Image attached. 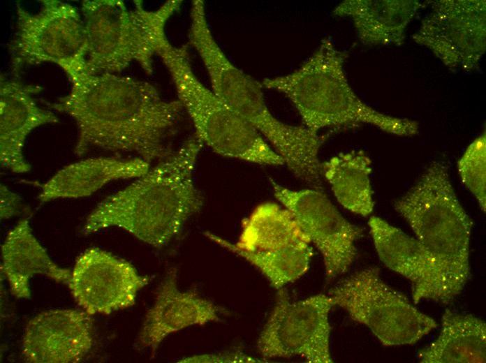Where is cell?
<instances>
[{"instance_id":"8","label":"cell","mask_w":486,"mask_h":363,"mask_svg":"<svg viewBox=\"0 0 486 363\" xmlns=\"http://www.w3.org/2000/svg\"><path fill=\"white\" fill-rule=\"evenodd\" d=\"M327 295L334 305L367 327L385 346L413 344L437 327L433 318L386 284L376 267L355 272Z\"/></svg>"},{"instance_id":"16","label":"cell","mask_w":486,"mask_h":363,"mask_svg":"<svg viewBox=\"0 0 486 363\" xmlns=\"http://www.w3.org/2000/svg\"><path fill=\"white\" fill-rule=\"evenodd\" d=\"M368 225L382 262L411 282L413 302L431 299L435 263L429 253L416 238L380 217L371 216Z\"/></svg>"},{"instance_id":"4","label":"cell","mask_w":486,"mask_h":363,"mask_svg":"<svg viewBox=\"0 0 486 363\" xmlns=\"http://www.w3.org/2000/svg\"><path fill=\"white\" fill-rule=\"evenodd\" d=\"M190 17L189 43L204 64L214 93L262 135L296 177L311 173L318 165L324 137L276 118L265 101L262 84L233 64L221 49L205 8L193 7Z\"/></svg>"},{"instance_id":"24","label":"cell","mask_w":486,"mask_h":363,"mask_svg":"<svg viewBox=\"0 0 486 363\" xmlns=\"http://www.w3.org/2000/svg\"><path fill=\"white\" fill-rule=\"evenodd\" d=\"M0 217L1 220L17 216L25 209L20 196L2 184H1L0 187Z\"/></svg>"},{"instance_id":"20","label":"cell","mask_w":486,"mask_h":363,"mask_svg":"<svg viewBox=\"0 0 486 363\" xmlns=\"http://www.w3.org/2000/svg\"><path fill=\"white\" fill-rule=\"evenodd\" d=\"M371 159L363 151L341 153L321 163L322 176L337 201L351 212L367 216L374 210Z\"/></svg>"},{"instance_id":"22","label":"cell","mask_w":486,"mask_h":363,"mask_svg":"<svg viewBox=\"0 0 486 363\" xmlns=\"http://www.w3.org/2000/svg\"><path fill=\"white\" fill-rule=\"evenodd\" d=\"M205 235L256 267L278 290L302 276L308 271L314 255L311 244L304 241L273 251H246L212 232H206Z\"/></svg>"},{"instance_id":"23","label":"cell","mask_w":486,"mask_h":363,"mask_svg":"<svg viewBox=\"0 0 486 363\" xmlns=\"http://www.w3.org/2000/svg\"><path fill=\"white\" fill-rule=\"evenodd\" d=\"M462 183L478 202L480 209L486 208L485 137L476 139L467 148L457 164Z\"/></svg>"},{"instance_id":"13","label":"cell","mask_w":486,"mask_h":363,"mask_svg":"<svg viewBox=\"0 0 486 363\" xmlns=\"http://www.w3.org/2000/svg\"><path fill=\"white\" fill-rule=\"evenodd\" d=\"M93 325L86 311L54 309L31 319L24 329L22 355L31 363H71L91 350Z\"/></svg>"},{"instance_id":"7","label":"cell","mask_w":486,"mask_h":363,"mask_svg":"<svg viewBox=\"0 0 486 363\" xmlns=\"http://www.w3.org/2000/svg\"><path fill=\"white\" fill-rule=\"evenodd\" d=\"M157 55L169 71L177 100L203 145L228 158L264 165H284L282 158L249 121L198 79L185 46H174L168 40Z\"/></svg>"},{"instance_id":"17","label":"cell","mask_w":486,"mask_h":363,"mask_svg":"<svg viewBox=\"0 0 486 363\" xmlns=\"http://www.w3.org/2000/svg\"><path fill=\"white\" fill-rule=\"evenodd\" d=\"M149 169V163L138 157L87 158L59 170L41 186L38 200L45 202L89 196L112 181L138 178Z\"/></svg>"},{"instance_id":"15","label":"cell","mask_w":486,"mask_h":363,"mask_svg":"<svg viewBox=\"0 0 486 363\" xmlns=\"http://www.w3.org/2000/svg\"><path fill=\"white\" fill-rule=\"evenodd\" d=\"M219 309L193 291H181L177 270L168 273L145 318L138 336L144 348L154 353L169 334L192 325L220 320Z\"/></svg>"},{"instance_id":"11","label":"cell","mask_w":486,"mask_h":363,"mask_svg":"<svg viewBox=\"0 0 486 363\" xmlns=\"http://www.w3.org/2000/svg\"><path fill=\"white\" fill-rule=\"evenodd\" d=\"M274 195L294 216L321 253L328 280L346 273L357 255L363 230L346 220L322 189L288 188L270 178Z\"/></svg>"},{"instance_id":"14","label":"cell","mask_w":486,"mask_h":363,"mask_svg":"<svg viewBox=\"0 0 486 363\" xmlns=\"http://www.w3.org/2000/svg\"><path fill=\"white\" fill-rule=\"evenodd\" d=\"M41 90L38 85L1 77L0 161L1 167L15 173L31 170L23 155L29 133L38 126L59 121L52 112L36 103L34 95Z\"/></svg>"},{"instance_id":"12","label":"cell","mask_w":486,"mask_h":363,"mask_svg":"<svg viewBox=\"0 0 486 363\" xmlns=\"http://www.w3.org/2000/svg\"><path fill=\"white\" fill-rule=\"evenodd\" d=\"M148 281L129 262L90 248L78 258L68 286L87 313L109 314L133 306L138 292Z\"/></svg>"},{"instance_id":"5","label":"cell","mask_w":486,"mask_h":363,"mask_svg":"<svg viewBox=\"0 0 486 363\" xmlns=\"http://www.w3.org/2000/svg\"><path fill=\"white\" fill-rule=\"evenodd\" d=\"M344 57L324 39L312 54L288 74L265 78L263 87L284 95L303 126L315 133L323 128L355 123L374 125L398 135H412L413 121L381 114L353 93L343 69Z\"/></svg>"},{"instance_id":"10","label":"cell","mask_w":486,"mask_h":363,"mask_svg":"<svg viewBox=\"0 0 486 363\" xmlns=\"http://www.w3.org/2000/svg\"><path fill=\"white\" fill-rule=\"evenodd\" d=\"M334 305L329 295L293 301L279 290L257 346L265 359L300 357L310 363H331L329 313Z\"/></svg>"},{"instance_id":"18","label":"cell","mask_w":486,"mask_h":363,"mask_svg":"<svg viewBox=\"0 0 486 363\" xmlns=\"http://www.w3.org/2000/svg\"><path fill=\"white\" fill-rule=\"evenodd\" d=\"M1 269L17 298L29 299V279L43 274L57 282L68 285L71 272L60 267L48 255L34 235L27 219L11 229L1 246Z\"/></svg>"},{"instance_id":"19","label":"cell","mask_w":486,"mask_h":363,"mask_svg":"<svg viewBox=\"0 0 486 363\" xmlns=\"http://www.w3.org/2000/svg\"><path fill=\"white\" fill-rule=\"evenodd\" d=\"M438 338L418 353L422 363H485V323L470 314L446 310Z\"/></svg>"},{"instance_id":"9","label":"cell","mask_w":486,"mask_h":363,"mask_svg":"<svg viewBox=\"0 0 486 363\" xmlns=\"http://www.w3.org/2000/svg\"><path fill=\"white\" fill-rule=\"evenodd\" d=\"M36 13L17 6V28L9 45L14 70L24 65L53 63L69 77L84 71L87 40L84 24L73 5L44 0Z\"/></svg>"},{"instance_id":"3","label":"cell","mask_w":486,"mask_h":363,"mask_svg":"<svg viewBox=\"0 0 486 363\" xmlns=\"http://www.w3.org/2000/svg\"><path fill=\"white\" fill-rule=\"evenodd\" d=\"M394 207L434 260L431 299L449 303L470 276L473 222L455 194L447 166L432 163Z\"/></svg>"},{"instance_id":"21","label":"cell","mask_w":486,"mask_h":363,"mask_svg":"<svg viewBox=\"0 0 486 363\" xmlns=\"http://www.w3.org/2000/svg\"><path fill=\"white\" fill-rule=\"evenodd\" d=\"M302 241L309 242L293 214L282 205L267 202L244 219L239 239L232 244L242 251H266Z\"/></svg>"},{"instance_id":"6","label":"cell","mask_w":486,"mask_h":363,"mask_svg":"<svg viewBox=\"0 0 486 363\" xmlns=\"http://www.w3.org/2000/svg\"><path fill=\"white\" fill-rule=\"evenodd\" d=\"M128 9L120 0L82 2L88 74L118 73L135 61L148 74L153 71V57L168 40L165 27L182 1L170 0L149 10L142 1Z\"/></svg>"},{"instance_id":"2","label":"cell","mask_w":486,"mask_h":363,"mask_svg":"<svg viewBox=\"0 0 486 363\" xmlns=\"http://www.w3.org/2000/svg\"><path fill=\"white\" fill-rule=\"evenodd\" d=\"M203 144L194 135L158 165L91 212L85 235L115 226L156 248L168 244L198 212L202 197L194 170Z\"/></svg>"},{"instance_id":"1","label":"cell","mask_w":486,"mask_h":363,"mask_svg":"<svg viewBox=\"0 0 486 363\" xmlns=\"http://www.w3.org/2000/svg\"><path fill=\"white\" fill-rule=\"evenodd\" d=\"M68 78L70 91L50 107L75 120L76 155L98 148L135 154L150 163L170 154L166 138L184 110L178 100H165L150 83L117 73Z\"/></svg>"}]
</instances>
